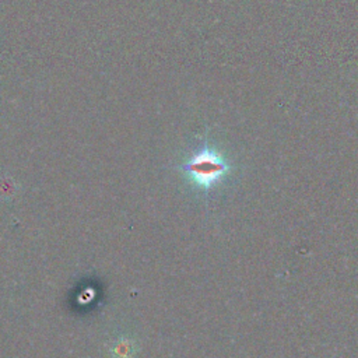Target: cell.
I'll list each match as a JSON object with an SVG mask.
<instances>
[{
  "label": "cell",
  "instance_id": "cell-1",
  "mask_svg": "<svg viewBox=\"0 0 358 358\" xmlns=\"http://www.w3.org/2000/svg\"><path fill=\"white\" fill-rule=\"evenodd\" d=\"M186 176L200 189L210 190L229 172L231 166L224 154L208 143L201 144L180 165Z\"/></svg>",
  "mask_w": 358,
  "mask_h": 358
}]
</instances>
